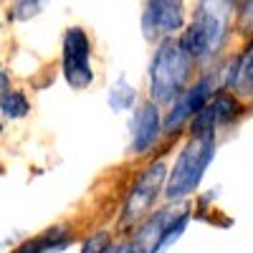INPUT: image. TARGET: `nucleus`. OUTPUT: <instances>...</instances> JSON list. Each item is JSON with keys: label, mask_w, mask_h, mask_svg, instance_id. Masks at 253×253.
Returning <instances> with one entry per match:
<instances>
[{"label": "nucleus", "mask_w": 253, "mask_h": 253, "mask_svg": "<svg viewBox=\"0 0 253 253\" xmlns=\"http://www.w3.org/2000/svg\"><path fill=\"white\" fill-rule=\"evenodd\" d=\"M69 246V236H66V228L58 225V228H51L46 233L36 236L33 241H26L20 248H15L13 253H58Z\"/></svg>", "instance_id": "nucleus-11"}, {"label": "nucleus", "mask_w": 253, "mask_h": 253, "mask_svg": "<svg viewBox=\"0 0 253 253\" xmlns=\"http://www.w3.org/2000/svg\"><path fill=\"white\" fill-rule=\"evenodd\" d=\"M28 99L23 91H5V94H0V112H3V117L8 119H20V117H26L28 114Z\"/></svg>", "instance_id": "nucleus-12"}, {"label": "nucleus", "mask_w": 253, "mask_h": 253, "mask_svg": "<svg viewBox=\"0 0 253 253\" xmlns=\"http://www.w3.org/2000/svg\"><path fill=\"white\" fill-rule=\"evenodd\" d=\"M225 86L236 89V91H241L246 96H253V41H251V46L246 48V53L230 66Z\"/></svg>", "instance_id": "nucleus-10"}, {"label": "nucleus", "mask_w": 253, "mask_h": 253, "mask_svg": "<svg viewBox=\"0 0 253 253\" xmlns=\"http://www.w3.org/2000/svg\"><path fill=\"white\" fill-rule=\"evenodd\" d=\"M132 104H134V89L122 76L114 86L109 89V107H112V112H126Z\"/></svg>", "instance_id": "nucleus-13"}, {"label": "nucleus", "mask_w": 253, "mask_h": 253, "mask_svg": "<svg viewBox=\"0 0 253 253\" xmlns=\"http://www.w3.org/2000/svg\"><path fill=\"white\" fill-rule=\"evenodd\" d=\"M228 5L225 3H200L198 10H195V20L193 23L203 31L208 46H210V53H215L225 38V31H228Z\"/></svg>", "instance_id": "nucleus-9"}, {"label": "nucleus", "mask_w": 253, "mask_h": 253, "mask_svg": "<svg viewBox=\"0 0 253 253\" xmlns=\"http://www.w3.org/2000/svg\"><path fill=\"white\" fill-rule=\"evenodd\" d=\"M165 175H167V165L165 162H155V165H150L142 172V177L137 180V185L132 187V193H129V200H126V205H124V215H122L124 225L134 223L139 215H144V210L155 203L160 187L165 182Z\"/></svg>", "instance_id": "nucleus-4"}, {"label": "nucleus", "mask_w": 253, "mask_h": 253, "mask_svg": "<svg viewBox=\"0 0 253 253\" xmlns=\"http://www.w3.org/2000/svg\"><path fill=\"white\" fill-rule=\"evenodd\" d=\"M91 43L81 28H71L63 38V76L74 89H86L94 81L91 71Z\"/></svg>", "instance_id": "nucleus-3"}, {"label": "nucleus", "mask_w": 253, "mask_h": 253, "mask_svg": "<svg viewBox=\"0 0 253 253\" xmlns=\"http://www.w3.org/2000/svg\"><path fill=\"white\" fill-rule=\"evenodd\" d=\"M238 112H241V104L233 94H223V91L215 94V99L208 101L205 107L193 117V139L215 137V126L236 119Z\"/></svg>", "instance_id": "nucleus-7"}, {"label": "nucleus", "mask_w": 253, "mask_h": 253, "mask_svg": "<svg viewBox=\"0 0 253 253\" xmlns=\"http://www.w3.org/2000/svg\"><path fill=\"white\" fill-rule=\"evenodd\" d=\"M41 10V3H15L13 10H10V18L13 20H26L31 15H36Z\"/></svg>", "instance_id": "nucleus-15"}, {"label": "nucleus", "mask_w": 253, "mask_h": 253, "mask_svg": "<svg viewBox=\"0 0 253 253\" xmlns=\"http://www.w3.org/2000/svg\"><path fill=\"white\" fill-rule=\"evenodd\" d=\"M190 58L177 41H165L150 63V89L157 101H172L182 94L190 76Z\"/></svg>", "instance_id": "nucleus-1"}, {"label": "nucleus", "mask_w": 253, "mask_h": 253, "mask_svg": "<svg viewBox=\"0 0 253 253\" xmlns=\"http://www.w3.org/2000/svg\"><path fill=\"white\" fill-rule=\"evenodd\" d=\"M162 122H160V109L157 104L147 101L134 112L132 119V150L134 155H144L147 150H152V144L160 139Z\"/></svg>", "instance_id": "nucleus-8"}, {"label": "nucleus", "mask_w": 253, "mask_h": 253, "mask_svg": "<svg viewBox=\"0 0 253 253\" xmlns=\"http://www.w3.org/2000/svg\"><path fill=\"white\" fill-rule=\"evenodd\" d=\"M241 28L243 31H253V3H243L241 5Z\"/></svg>", "instance_id": "nucleus-16"}, {"label": "nucleus", "mask_w": 253, "mask_h": 253, "mask_svg": "<svg viewBox=\"0 0 253 253\" xmlns=\"http://www.w3.org/2000/svg\"><path fill=\"white\" fill-rule=\"evenodd\" d=\"M213 86H215L213 76H203L198 84H193L190 89H185V91L172 101V109L167 112V117H165V124H162L165 132H177L187 119H193V117L205 107V104L210 101Z\"/></svg>", "instance_id": "nucleus-5"}, {"label": "nucleus", "mask_w": 253, "mask_h": 253, "mask_svg": "<svg viewBox=\"0 0 253 253\" xmlns=\"http://www.w3.org/2000/svg\"><path fill=\"white\" fill-rule=\"evenodd\" d=\"M107 251H109V236L101 230V233H94L86 243H84L81 253H107Z\"/></svg>", "instance_id": "nucleus-14"}, {"label": "nucleus", "mask_w": 253, "mask_h": 253, "mask_svg": "<svg viewBox=\"0 0 253 253\" xmlns=\"http://www.w3.org/2000/svg\"><path fill=\"white\" fill-rule=\"evenodd\" d=\"M215 155V137H203V139H190V144L180 152L170 182H167V200H180L187 198L193 190L200 185L208 165L213 162Z\"/></svg>", "instance_id": "nucleus-2"}, {"label": "nucleus", "mask_w": 253, "mask_h": 253, "mask_svg": "<svg viewBox=\"0 0 253 253\" xmlns=\"http://www.w3.org/2000/svg\"><path fill=\"white\" fill-rule=\"evenodd\" d=\"M185 20V8L182 3H172V0H155L147 3L144 15H142V31L147 41H157L165 36H172L175 31L182 28Z\"/></svg>", "instance_id": "nucleus-6"}, {"label": "nucleus", "mask_w": 253, "mask_h": 253, "mask_svg": "<svg viewBox=\"0 0 253 253\" xmlns=\"http://www.w3.org/2000/svg\"><path fill=\"white\" fill-rule=\"evenodd\" d=\"M8 91V74L0 69V94H5Z\"/></svg>", "instance_id": "nucleus-17"}]
</instances>
